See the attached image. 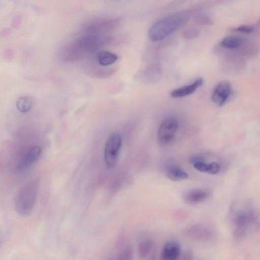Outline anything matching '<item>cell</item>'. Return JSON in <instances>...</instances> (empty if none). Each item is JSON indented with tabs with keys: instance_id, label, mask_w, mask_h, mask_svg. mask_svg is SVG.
<instances>
[{
	"instance_id": "obj_1",
	"label": "cell",
	"mask_w": 260,
	"mask_h": 260,
	"mask_svg": "<svg viewBox=\"0 0 260 260\" xmlns=\"http://www.w3.org/2000/svg\"><path fill=\"white\" fill-rule=\"evenodd\" d=\"M232 221L236 238H244L260 229V219L251 208L244 206L233 211Z\"/></svg>"
},
{
	"instance_id": "obj_2",
	"label": "cell",
	"mask_w": 260,
	"mask_h": 260,
	"mask_svg": "<svg viewBox=\"0 0 260 260\" xmlns=\"http://www.w3.org/2000/svg\"><path fill=\"white\" fill-rule=\"evenodd\" d=\"M190 16L191 12L185 11L169 15L157 20L148 31L150 40L156 42L164 39L187 21Z\"/></svg>"
},
{
	"instance_id": "obj_3",
	"label": "cell",
	"mask_w": 260,
	"mask_h": 260,
	"mask_svg": "<svg viewBox=\"0 0 260 260\" xmlns=\"http://www.w3.org/2000/svg\"><path fill=\"white\" fill-rule=\"evenodd\" d=\"M39 187L38 180L31 181L26 184L18 193L15 202V210L21 216H29L36 202Z\"/></svg>"
},
{
	"instance_id": "obj_4",
	"label": "cell",
	"mask_w": 260,
	"mask_h": 260,
	"mask_svg": "<svg viewBox=\"0 0 260 260\" xmlns=\"http://www.w3.org/2000/svg\"><path fill=\"white\" fill-rule=\"evenodd\" d=\"M118 22L116 19L95 18L85 22L81 30L84 34L101 35L113 29Z\"/></svg>"
},
{
	"instance_id": "obj_5",
	"label": "cell",
	"mask_w": 260,
	"mask_h": 260,
	"mask_svg": "<svg viewBox=\"0 0 260 260\" xmlns=\"http://www.w3.org/2000/svg\"><path fill=\"white\" fill-rule=\"evenodd\" d=\"M121 145L122 138L119 133H113L109 136L104 149V161L108 168L115 166Z\"/></svg>"
},
{
	"instance_id": "obj_6",
	"label": "cell",
	"mask_w": 260,
	"mask_h": 260,
	"mask_svg": "<svg viewBox=\"0 0 260 260\" xmlns=\"http://www.w3.org/2000/svg\"><path fill=\"white\" fill-rule=\"evenodd\" d=\"M178 127L177 119L169 117L160 123L157 133V140L162 146L168 145L174 139Z\"/></svg>"
},
{
	"instance_id": "obj_7",
	"label": "cell",
	"mask_w": 260,
	"mask_h": 260,
	"mask_svg": "<svg viewBox=\"0 0 260 260\" xmlns=\"http://www.w3.org/2000/svg\"><path fill=\"white\" fill-rule=\"evenodd\" d=\"M232 92L231 84L228 81H221L218 83L214 88L212 94V101L218 106H222L229 99Z\"/></svg>"
},
{
	"instance_id": "obj_8",
	"label": "cell",
	"mask_w": 260,
	"mask_h": 260,
	"mask_svg": "<svg viewBox=\"0 0 260 260\" xmlns=\"http://www.w3.org/2000/svg\"><path fill=\"white\" fill-rule=\"evenodd\" d=\"M42 153L41 148L38 146L30 148L18 166L19 170H24L30 167L38 160Z\"/></svg>"
},
{
	"instance_id": "obj_9",
	"label": "cell",
	"mask_w": 260,
	"mask_h": 260,
	"mask_svg": "<svg viewBox=\"0 0 260 260\" xmlns=\"http://www.w3.org/2000/svg\"><path fill=\"white\" fill-rule=\"evenodd\" d=\"M204 82L202 77L198 78L193 83L184 86L171 91L170 95L174 98H180L191 94Z\"/></svg>"
},
{
	"instance_id": "obj_10",
	"label": "cell",
	"mask_w": 260,
	"mask_h": 260,
	"mask_svg": "<svg viewBox=\"0 0 260 260\" xmlns=\"http://www.w3.org/2000/svg\"><path fill=\"white\" fill-rule=\"evenodd\" d=\"M180 247L176 241H168L166 243L161 252V257L164 260H175L180 255Z\"/></svg>"
},
{
	"instance_id": "obj_11",
	"label": "cell",
	"mask_w": 260,
	"mask_h": 260,
	"mask_svg": "<svg viewBox=\"0 0 260 260\" xmlns=\"http://www.w3.org/2000/svg\"><path fill=\"white\" fill-rule=\"evenodd\" d=\"M166 175L170 180L173 181H180L188 178V174L180 167L171 165L167 167Z\"/></svg>"
},
{
	"instance_id": "obj_12",
	"label": "cell",
	"mask_w": 260,
	"mask_h": 260,
	"mask_svg": "<svg viewBox=\"0 0 260 260\" xmlns=\"http://www.w3.org/2000/svg\"><path fill=\"white\" fill-rule=\"evenodd\" d=\"M209 193L207 191L196 189L187 192L184 197L185 201L189 204H197L202 202L208 198Z\"/></svg>"
},
{
	"instance_id": "obj_13",
	"label": "cell",
	"mask_w": 260,
	"mask_h": 260,
	"mask_svg": "<svg viewBox=\"0 0 260 260\" xmlns=\"http://www.w3.org/2000/svg\"><path fill=\"white\" fill-rule=\"evenodd\" d=\"M97 59L100 65L108 66L114 63L117 60V56L110 51L101 50L98 53Z\"/></svg>"
},
{
	"instance_id": "obj_14",
	"label": "cell",
	"mask_w": 260,
	"mask_h": 260,
	"mask_svg": "<svg viewBox=\"0 0 260 260\" xmlns=\"http://www.w3.org/2000/svg\"><path fill=\"white\" fill-rule=\"evenodd\" d=\"M242 38L235 36H229L223 38L220 42V45L227 49H235L242 43Z\"/></svg>"
},
{
	"instance_id": "obj_15",
	"label": "cell",
	"mask_w": 260,
	"mask_h": 260,
	"mask_svg": "<svg viewBox=\"0 0 260 260\" xmlns=\"http://www.w3.org/2000/svg\"><path fill=\"white\" fill-rule=\"evenodd\" d=\"M32 106L31 99L26 96H22L18 99L16 106L18 110L21 113H26L29 111Z\"/></svg>"
},
{
	"instance_id": "obj_16",
	"label": "cell",
	"mask_w": 260,
	"mask_h": 260,
	"mask_svg": "<svg viewBox=\"0 0 260 260\" xmlns=\"http://www.w3.org/2000/svg\"><path fill=\"white\" fill-rule=\"evenodd\" d=\"M152 247V243L150 240H146L141 242L138 248V253L140 257H146Z\"/></svg>"
},
{
	"instance_id": "obj_17",
	"label": "cell",
	"mask_w": 260,
	"mask_h": 260,
	"mask_svg": "<svg viewBox=\"0 0 260 260\" xmlns=\"http://www.w3.org/2000/svg\"><path fill=\"white\" fill-rule=\"evenodd\" d=\"M199 30L195 27L188 28L183 32V37L187 40L194 39L199 35Z\"/></svg>"
},
{
	"instance_id": "obj_18",
	"label": "cell",
	"mask_w": 260,
	"mask_h": 260,
	"mask_svg": "<svg viewBox=\"0 0 260 260\" xmlns=\"http://www.w3.org/2000/svg\"><path fill=\"white\" fill-rule=\"evenodd\" d=\"M196 20L198 23L202 25H210L212 23V19L209 16L205 15L197 16Z\"/></svg>"
},
{
	"instance_id": "obj_19",
	"label": "cell",
	"mask_w": 260,
	"mask_h": 260,
	"mask_svg": "<svg viewBox=\"0 0 260 260\" xmlns=\"http://www.w3.org/2000/svg\"><path fill=\"white\" fill-rule=\"evenodd\" d=\"M221 169L220 165L216 162H212L210 163V169L209 174H217Z\"/></svg>"
},
{
	"instance_id": "obj_20",
	"label": "cell",
	"mask_w": 260,
	"mask_h": 260,
	"mask_svg": "<svg viewBox=\"0 0 260 260\" xmlns=\"http://www.w3.org/2000/svg\"><path fill=\"white\" fill-rule=\"evenodd\" d=\"M254 27L250 26L242 25L235 28V30L243 33H249L253 31Z\"/></svg>"
},
{
	"instance_id": "obj_21",
	"label": "cell",
	"mask_w": 260,
	"mask_h": 260,
	"mask_svg": "<svg viewBox=\"0 0 260 260\" xmlns=\"http://www.w3.org/2000/svg\"><path fill=\"white\" fill-rule=\"evenodd\" d=\"M132 250L130 249H126L122 254V259H129V257L131 256Z\"/></svg>"
}]
</instances>
